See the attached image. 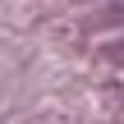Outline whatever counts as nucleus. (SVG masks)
<instances>
[{"instance_id": "f257e3e1", "label": "nucleus", "mask_w": 124, "mask_h": 124, "mask_svg": "<svg viewBox=\"0 0 124 124\" xmlns=\"http://www.w3.org/2000/svg\"><path fill=\"white\" fill-rule=\"evenodd\" d=\"M115 5H120V9H124V0H115Z\"/></svg>"}]
</instances>
